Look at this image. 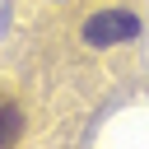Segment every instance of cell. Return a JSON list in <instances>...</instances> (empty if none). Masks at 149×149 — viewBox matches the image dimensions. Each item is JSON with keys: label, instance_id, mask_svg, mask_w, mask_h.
I'll list each match as a JSON object with an SVG mask.
<instances>
[{"label": "cell", "instance_id": "1", "mask_svg": "<svg viewBox=\"0 0 149 149\" xmlns=\"http://www.w3.org/2000/svg\"><path fill=\"white\" fill-rule=\"evenodd\" d=\"M140 37V19L126 9H102L84 23V42L88 47H112V42H135Z\"/></svg>", "mask_w": 149, "mask_h": 149}, {"label": "cell", "instance_id": "2", "mask_svg": "<svg viewBox=\"0 0 149 149\" xmlns=\"http://www.w3.org/2000/svg\"><path fill=\"white\" fill-rule=\"evenodd\" d=\"M19 135H23V112L9 93H0V144H14Z\"/></svg>", "mask_w": 149, "mask_h": 149}]
</instances>
